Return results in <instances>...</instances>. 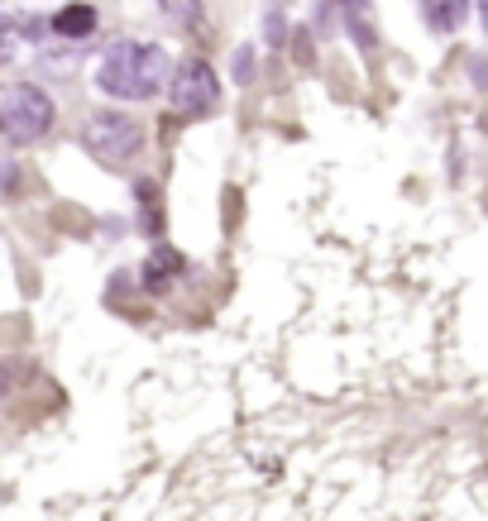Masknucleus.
Returning <instances> with one entry per match:
<instances>
[{
    "label": "nucleus",
    "mask_w": 488,
    "mask_h": 521,
    "mask_svg": "<svg viewBox=\"0 0 488 521\" xmlns=\"http://www.w3.org/2000/svg\"><path fill=\"white\" fill-rule=\"evenodd\" d=\"M168 77H173V53L149 39H115L96 67V87L111 101H154L158 91H168Z\"/></svg>",
    "instance_id": "obj_1"
},
{
    "label": "nucleus",
    "mask_w": 488,
    "mask_h": 521,
    "mask_svg": "<svg viewBox=\"0 0 488 521\" xmlns=\"http://www.w3.org/2000/svg\"><path fill=\"white\" fill-rule=\"evenodd\" d=\"M58 125V101L39 82H10L0 87V139L5 144H39Z\"/></svg>",
    "instance_id": "obj_2"
},
{
    "label": "nucleus",
    "mask_w": 488,
    "mask_h": 521,
    "mask_svg": "<svg viewBox=\"0 0 488 521\" xmlns=\"http://www.w3.org/2000/svg\"><path fill=\"white\" fill-rule=\"evenodd\" d=\"M82 144H87V153L96 158V163L125 168V163H134V158L144 153L149 130H144L134 115H125V110L101 106V110H91L87 125H82Z\"/></svg>",
    "instance_id": "obj_3"
},
{
    "label": "nucleus",
    "mask_w": 488,
    "mask_h": 521,
    "mask_svg": "<svg viewBox=\"0 0 488 521\" xmlns=\"http://www.w3.org/2000/svg\"><path fill=\"white\" fill-rule=\"evenodd\" d=\"M168 101L173 110L182 115H211V110L221 106V77H216V67L206 63V58H182L173 63V77H168Z\"/></svg>",
    "instance_id": "obj_4"
},
{
    "label": "nucleus",
    "mask_w": 488,
    "mask_h": 521,
    "mask_svg": "<svg viewBox=\"0 0 488 521\" xmlns=\"http://www.w3.org/2000/svg\"><path fill=\"white\" fill-rule=\"evenodd\" d=\"M182 268H187V259H182L178 249H168V244H154V254L144 259L139 278H144V287H149V292H168V287L182 278Z\"/></svg>",
    "instance_id": "obj_5"
},
{
    "label": "nucleus",
    "mask_w": 488,
    "mask_h": 521,
    "mask_svg": "<svg viewBox=\"0 0 488 521\" xmlns=\"http://www.w3.org/2000/svg\"><path fill=\"white\" fill-rule=\"evenodd\" d=\"M96 24H101V10H96V5H63V10L48 20V29H53L58 39H91Z\"/></svg>",
    "instance_id": "obj_6"
},
{
    "label": "nucleus",
    "mask_w": 488,
    "mask_h": 521,
    "mask_svg": "<svg viewBox=\"0 0 488 521\" xmlns=\"http://www.w3.org/2000/svg\"><path fill=\"white\" fill-rule=\"evenodd\" d=\"M422 20L431 34H455L469 20V0H422Z\"/></svg>",
    "instance_id": "obj_7"
},
{
    "label": "nucleus",
    "mask_w": 488,
    "mask_h": 521,
    "mask_svg": "<svg viewBox=\"0 0 488 521\" xmlns=\"http://www.w3.org/2000/svg\"><path fill=\"white\" fill-rule=\"evenodd\" d=\"M139 201H144V230L149 235H163V211H158V187L139 182Z\"/></svg>",
    "instance_id": "obj_8"
},
{
    "label": "nucleus",
    "mask_w": 488,
    "mask_h": 521,
    "mask_svg": "<svg viewBox=\"0 0 488 521\" xmlns=\"http://www.w3.org/2000/svg\"><path fill=\"white\" fill-rule=\"evenodd\" d=\"M158 10H163L173 24H197L201 0H158Z\"/></svg>",
    "instance_id": "obj_9"
},
{
    "label": "nucleus",
    "mask_w": 488,
    "mask_h": 521,
    "mask_svg": "<svg viewBox=\"0 0 488 521\" xmlns=\"http://www.w3.org/2000/svg\"><path fill=\"white\" fill-rule=\"evenodd\" d=\"M264 39H268V48L288 44V20H283V10H268L264 15Z\"/></svg>",
    "instance_id": "obj_10"
},
{
    "label": "nucleus",
    "mask_w": 488,
    "mask_h": 521,
    "mask_svg": "<svg viewBox=\"0 0 488 521\" xmlns=\"http://www.w3.org/2000/svg\"><path fill=\"white\" fill-rule=\"evenodd\" d=\"M254 77V48H240L235 53V82H249Z\"/></svg>",
    "instance_id": "obj_11"
},
{
    "label": "nucleus",
    "mask_w": 488,
    "mask_h": 521,
    "mask_svg": "<svg viewBox=\"0 0 488 521\" xmlns=\"http://www.w3.org/2000/svg\"><path fill=\"white\" fill-rule=\"evenodd\" d=\"M15 168H20V163H0V192H15V182H20Z\"/></svg>",
    "instance_id": "obj_12"
},
{
    "label": "nucleus",
    "mask_w": 488,
    "mask_h": 521,
    "mask_svg": "<svg viewBox=\"0 0 488 521\" xmlns=\"http://www.w3.org/2000/svg\"><path fill=\"white\" fill-rule=\"evenodd\" d=\"M10 58H15V39L5 34V39H0V63H10Z\"/></svg>",
    "instance_id": "obj_13"
},
{
    "label": "nucleus",
    "mask_w": 488,
    "mask_h": 521,
    "mask_svg": "<svg viewBox=\"0 0 488 521\" xmlns=\"http://www.w3.org/2000/svg\"><path fill=\"white\" fill-rule=\"evenodd\" d=\"M479 24H484V34H488V0H479Z\"/></svg>",
    "instance_id": "obj_14"
},
{
    "label": "nucleus",
    "mask_w": 488,
    "mask_h": 521,
    "mask_svg": "<svg viewBox=\"0 0 488 521\" xmlns=\"http://www.w3.org/2000/svg\"><path fill=\"white\" fill-rule=\"evenodd\" d=\"M5 34H10V15H0V39H5Z\"/></svg>",
    "instance_id": "obj_15"
}]
</instances>
